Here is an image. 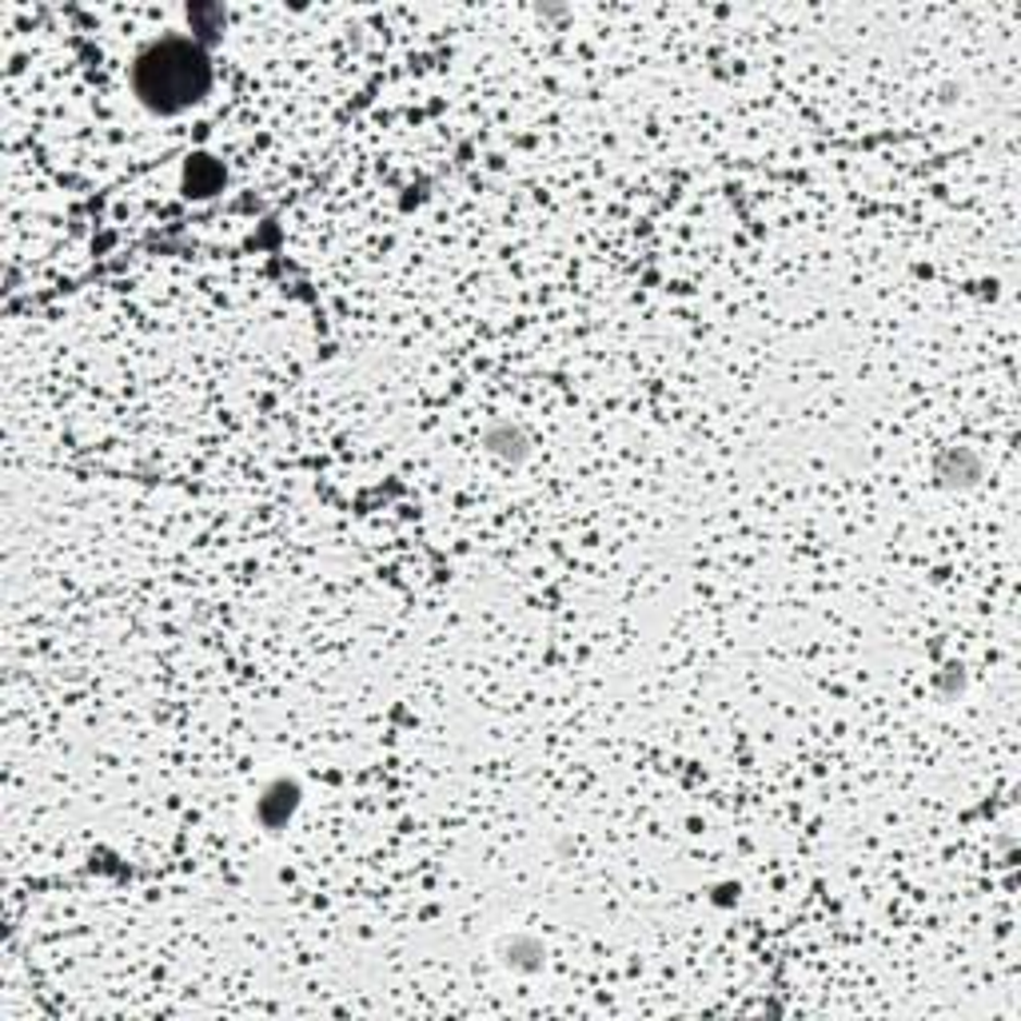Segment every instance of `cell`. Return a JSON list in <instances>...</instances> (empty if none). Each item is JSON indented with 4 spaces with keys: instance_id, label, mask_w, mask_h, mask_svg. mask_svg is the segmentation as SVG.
I'll list each match as a JSON object with an SVG mask.
<instances>
[{
    "instance_id": "cell-1",
    "label": "cell",
    "mask_w": 1021,
    "mask_h": 1021,
    "mask_svg": "<svg viewBox=\"0 0 1021 1021\" xmlns=\"http://www.w3.org/2000/svg\"><path fill=\"white\" fill-rule=\"evenodd\" d=\"M136 85H140L148 104H157V109H180V104L196 100L208 88L204 57H200L192 45L169 40V45L152 49L145 61H140Z\"/></svg>"
},
{
    "instance_id": "cell-2",
    "label": "cell",
    "mask_w": 1021,
    "mask_h": 1021,
    "mask_svg": "<svg viewBox=\"0 0 1021 1021\" xmlns=\"http://www.w3.org/2000/svg\"><path fill=\"white\" fill-rule=\"evenodd\" d=\"M934 475L942 487H970L982 480V459L973 456L970 447H949L946 456L937 459Z\"/></svg>"
},
{
    "instance_id": "cell-3",
    "label": "cell",
    "mask_w": 1021,
    "mask_h": 1021,
    "mask_svg": "<svg viewBox=\"0 0 1021 1021\" xmlns=\"http://www.w3.org/2000/svg\"><path fill=\"white\" fill-rule=\"evenodd\" d=\"M483 447L495 451L499 459H507V463H523V459L531 456L527 432L515 427V423H491V427L483 432Z\"/></svg>"
},
{
    "instance_id": "cell-4",
    "label": "cell",
    "mask_w": 1021,
    "mask_h": 1021,
    "mask_svg": "<svg viewBox=\"0 0 1021 1021\" xmlns=\"http://www.w3.org/2000/svg\"><path fill=\"white\" fill-rule=\"evenodd\" d=\"M503 954H507V958H503L507 966H511V970H519V973L543 970V958H547V954H543V946L531 934H515L511 942H507Z\"/></svg>"
}]
</instances>
